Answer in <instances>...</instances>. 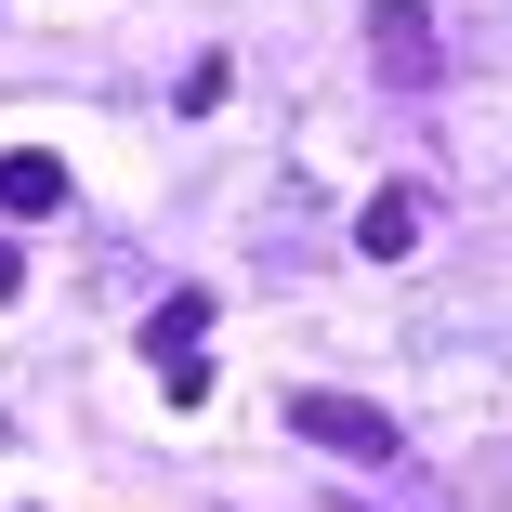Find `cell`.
Listing matches in <instances>:
<instances>
[{
	"instance_id": "cell-1",
	"label": "cell",
	"mask_w": 512,
	"mask_h": 512,
	"mask_svg": "<svg viewBox=\"0 0 512 512\" xmlns=\"http://www.w3.org/2000/svg\"><path fill=\"white\" fill-rule=\"evenodd\" d=\"M145 355H158V381H171L184 407L211 394V368H197V355H211V289H171L158 316H145Z\"/></svg>"
},
{
	"instance_id": "cell-2",
	"label": "cell",
	"mask_w": 512,
	"mask_h": 512,
	"mask_svg": "<svg viewBox=\"0 0 512 512\" xmlns=\"http://www.w3.org/2000/svg\"><path fill=\"white\" fill-rule=\"evenodd\" d=\"M289 434L329 447V460H394V421H381L368 394H289Z\"/></svg>"
},
{
	"instance_id": "cell-3",
	"label": "cell",
	"mask_w": 512,
	"mask_h": 512,
	"mask_svg": "<svg viewBox=\"0 0 512 512\" xmlns=\"http://www.w3.org/2000/svg\"><path fill=\"white\" fill-rule=\"evenodd\" d=\"M0 211H14V224L66 211V158H40V145H0Z\"/></svg>"
},
{
	"instance_id": "cell-4",
	"label": "cell",
	"mask_w": 512,
	"mask_h": 512,
	"mask_svg": "<svg viewBox=\"0 0 512 512\" xmlns=\"http://www.w3.org/2000/svg\"><path fill=\"white\" fill-rule=\"evenodd\" d=\"M355 250H368V263H407V250H421V197H407V184H381L368 211H355Z\"/></svg>"
},
{
	"instance_id": "cell-5",
	"label": "cell",
	"mask_w": 512,
	"mask_h": 512,
	"mask_svg": "<svg viewBox=\"0 0 512 512\" xmlns=\"http://www.w3.org/2000/svg\"><path fill=\"white\" fill-rule=\"evenodd\" d=\"M368 40H381V66H407V79L434 66V14H421V0H368Z\"/></svg>"
},
{
	"instance_id": "cell-6",
	"label": "cell",
	"mask_w": 512,
	"mask_h": 512,
	"mask_svg": "<svg viewBox=\"0 0 512 512\" xmlns=\"http://www.w3.org/2000/svg\"><path fill=\"white\" fill-rule=\"evenodd\" d=\"M14 289H27V250H14V237H0V302H14Z\"/></svg>"
}]
</instances>
